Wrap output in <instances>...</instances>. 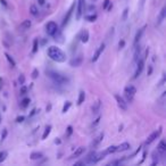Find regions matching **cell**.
Masks as SVG:
<instances>
[{"mask_svg":"<svg viewBox=\"0 0 166 166\" xmlns=\"http://www.w3.org/2000/svg\"><path fill=\"white\" fill-rule=\"evenodd\" d=\"M100 107H101V101L97 100L94 102V106H92V112H94V114H97V113L100 110Z\"/></svg>","mask_w":166,"mask_h":166,"instance_id":"obj_19","label":"cell"},{"mask_svg":"<svg viewBox=\"0 0 166 166\" xmlns=\"http://www.w3.org/2000/svg\"><path fill=\"white\" fill-rule=\"evenodd\" d=\"M114 152H116V146H109L108 148L105 150L106 155H110V154H114Z\"/></svg>","mask_w":166,"mask_h":166,"instance_id":"obj_25","label":"cell"},{"mask_svg":"<svg viewBox=\"0 0 166 166\" xmlns=\"http://www.w3.org/2000/svg\"><path fill=\"white\" fill-rule=\"evenodd\" d=\"M26 92H28V88L23 84L22 87H21V90H20V94H22V96H24V94H26Z\"/></svg>","mask_w":166,"mask_h":166,"instance_id":"obj_33","label":"cell"},{"mask_svg":"<svg viewBox=\"0 0 166 166\" xmlns=\"http://www.w3.org/2000/svg\"><path fill=\"white\" fill-rule=\"evenodd\" d=\"M146 25L144 26H142L141 29H139V31L137 32V34H136V38H134V46H138V43L140 42V40H141V38H142V36H144V31H146Z\"/></svg>","mask_w":166,"mask_h":166,"instance_id":"obj_10","label":"cell"},{"mask_svg":"<svg viewBox=\"0 0 166 166\" xmlns=\"http://www.w3.org/2000/svg\"><path fill=\"white\" fill-rule=\"evenodd\" d=\"M58 31V25L55 22H49L46 25V32L48 36H54V34Z\"/></svg>","mask_w":166,"mask_h":166,"instance_id":"obj_5","label":"cell"},{"mask_svg":"<svg viewBox=\"0 0 166 166\" xmlns=\"http://www.w3.org/2000/svg\"><path fill=\"white\" fill-rule=\"evenodd\" d=\"M86 100V92L84 91H80L79 99H78V105H82Z\"/></svg>","mask_w":166,"mask_h":166,"instance_id":"obj_22","label":"cell"},{"mask_svg":"<svg viewBox=\"0 0 166 166\" xmlns=\"http://www.w3.org/2000/svg\"><path fill=\"white\" fill-rule=\"evenodd\" d=\"M124 46H125V41H124V40H121V41L118 42V48H120V49H123Z\"/></svg>","mask_w":166,"mask_h":166,"instance_id":"obj_40","label":"cell"},{"mask_svg":"<svg viewBox=\"0 0 166 166\" xmlns=\"http://www.w3.org/2000/svg\"><path fill=\"white\" fill-rule=\"evenodd\" d=\"M47 75L57 84H65V83L68 82V79L66 76H64V75H62V74H59L57 72H54V71H47Z\"/></svg>","mask_w":166,"mask_h":166,"instance_id":"obj_2","label":"cell"},{"mask_svg":"<svg viewBox=\"0 0 166 166\" xmlns=\"http://www.w3.org/2000/svg\"><path fill=\"white\" fill-rule=\"evenodd\" d=\"M121 163H122V160L120 159V160H115V162H112V163H110L109 165H117V164H121Z\"/></svg>","mask_w":166,"mask_h":166,"instance_id":"obj_43","label":"cell"},{"mask_svg":"<svg viewBox=\"0 0 166 166\" xmlns=\"http://www.w3.org/2000/svg\"><path fill=\"white\" fill-rule=\"evenodd\" d=\"M79 165H84V162H78V163H75V166H79Z\"/></svg>","mask_w":166,"mask_h":166,"instance_id":"obj_48","label":"cell"},{"mask_svg":"<svg viewBox=\"0 0 166 166\" xmlns=\"http://www.w3.org/2000/svg\"><path fill=\"white\" fill-rule=\"evenodd\" d=\"M24 120H25V117H24V116H18V117L16 118V122H17V123H22Z\"/></svg>","mask_w":166,"mask_h":166,"instance_id":"obj_41","label":"cell"},{"mask_svg":"<svg viewBox=\"0 0 166 166\" xmlns=\"http://www.w3.org/2000/svg\"><path fill=\"white\" fill-rule=\"evenodd\" d=\"M7 156H8V152H5V150H4V152H0V164H1V163H2L5 159L7 158Z\"/></svg>","mask_w":166,"mask_h":166,"instance_id":"obj_31","label":"cell"},{"mask_svg":"<svg viewBox=\"0 0 166 166\" xmlns=\"http://www.w3.org/2000/svg\"><path fill=\"white\" fill-rule=\"evenodd\" d=\"M102 139H104V133H100V134H99V136H98V137L94 140V142H92V147H97V146H98V144L102 141Z\"/></svg>","mask_w":166,"mask_h":166,"instance_id":"obj_21","label":"cell"},{"mask_svg":"<svg viewBox=\"0 0 166 166\" xmlns=\"http://www.w3.org/2000/svg\"><path fill=\"white\" fill-rule=\"evenodd\" d=\"M78 5V9H76V18L80 20L82 13H83V6H84V0H79V2L76 4Z\"/></svg>","mask_w":166,"mask_h":166,"instance_id":"obj_11","label":"cell"},{"mask_svg":"<svg viewBox=\"0 0 166 166\" xmlns=\"http://www.w3.org/2000/svg\"><path fill=\"white\" fill-rule=\"evenodd\" d=\"M137 63H138V65H137V70H136V73H134V79H137L138 76L141 74V72H142V70H144V58H139L137 60Z\"/></svg>","mask_w":166,"mask_h":166,"instance_id":"obj_7","label":"cell"},{"mask_svg":"<svg viewBox=\"0 0 166 166\" xmlns=\"http://www.w3.org/2000/svg\"><path fill=\"white\" fill-rule=\"evenodd\" d=\"M97 17H98V16H97L96 14H92V15H88V16H86L84 18H86L87 21H89V22H94V21L97 20Z\"/></svg>","mask_w":166,"mask_h":166,"instance_id":"obj_29","label":"cell"},{"mask_svg":"<svg viewBox=\"0 0 166 166\" xmlns=\"http://www.w3.org/2000/svg\"><path fill=\"white\" fill-rule=\"evenodd\" d=\"M105 43H101L99 47H98V49L96 50V52H94V57H92V62H97L98 59H99V57L101 56V54L104 52V50H105Z\"/></svg>","mask_w":166,"mask_h":166,"instance_id":"obj_9","label":"cell"},{"mask_svg":"<svg viewBox=\"0 0 166 166\" xmlns=\"http://www.w3.org/2000/svg\"><path fill=\"white\" fill-rule=\"evenodd\" d=\"M6 137H7V130H6V129H4L2 132H1V141H4V140L6 139Z\"/></svg>","mask_w":166,"mask_h":166,"instance_id":"obj_36","label":"cell"},{"mask_svg":"<svg viewBox=\"0 0 166 166\" xmlns=\"http://www.w3.org/2000/svg\"><path fill=\"white\" fill-rule=\"evenodd\" d=\"M30 101H31L30 98H24V99L21 101V107H22V108H26L30 105Z\"/></svg>","mask_w":166,"mask_h":166,"instance_id":"obj_27","label":"cell"},{"mask_svg":"<svg viewBox=\"0 0 166 166\" xmlns=\"http://www.w3.org/2000/svg\"><path fill=\"white\" fill-rule=\"evenodd\" d=\"M31 25H32V23H31V21L30 20H25V21H23L22 23H21V29L22 30H28L31 28Z\"/></svg>","mask_w":166,"mask_h":166,"instance_id":"obj_18","label":"cell"},{"mask_svg":"<svg viewBox=\"0 0 166 166\" xmlns=\"http://www.w3.org/2000/svg\"><path fill=\"white\" fill-rule=\"evenodd\" d=\"M48 56L51 60L57 62V63H64L66 62V55L65 52L62 50L60 48H58L56 46H51L48 48Z\"/></svg>","mask_w":166,"mask_h":166,"instance_id":"obj_1","label":"cell"},{"mask_svg":"<svg viewBox=\"0 0 166 166\" xmlns=\"http://www.w3.org/2000/svg\"><path fill=\"white\" fill-rule=\"evenodd\" d=\"M84 152H86V148H84V147H79V148H76V150L71 155L70 158H78V157H80Z\"/></svg>","mask_w":166,"mask_h":166,"instance_id":"obj_13","label":"cell"},{"mask_svg":"<svg viewBox=\"0 0 166 166\" xmlns=\"http://www.w3.org/2000/svg\"><path fill=\"white\" fill-rule=\"evenodd\" d=\"M124 94H125V97L128 98L126 102H131V101L133 100L134 94H137V89H136V87H133V86H128V87H125V89H124Z\"/></svg>","mask_w":166,"mask_h":166,"instance_id":"obj_3","label":"cell"},{"mask_svg":"<svg viewBox=\"0 0 166 166\" xmlns=\"http://www.w3.org/2000/svg\"><path fill=\"white\" fill-rule=\"evenodd\" d=\"M140 47H137V50H136V52H134V62H137L138 59L140 58Z\"/></svg>","mask_w":166,"mask_h":166,"instance_id":"obj_32","label":"cell"},{"mask_svg":"<svg viewBox=\"0 0 166 166\" xmlns=\"http://www.w3.org/2000/svg\"><path fill=\"white\" fill-rule=\"evenodd\" d=\"M5 57H6V59H7L8 63H9V65L12 66V67H15V66H16V63H15V60L12 58L10 55H8L7 52H6V54H5Z\"/></svg>","mask_w":166,"mask_h":166,"instance_id":"obj_24","label":"cell"},{"mask_svg":"<svg viewBox=\"0 0 166 166\" xmlns=\"http://www.w3.org/2000/svg\"><path fill=\"white\" fill-rule=\"evenodd\" d=\"M38 2H39V5H41V6H43L44 2H46V0H38Z\"/></svg>","mask_w":166,"mask_h":166,"instance_id":"obj_47","label":"cell"},{"mask_svg":"<svg viewBox=\"0 0 166 166\" xmlns=\"http://www.w3.org/2000/svg\"><path fill=\"white\" fill-rule=\"evenodd\" d=\"M38 48H39V40H38V39H34V40H33V49H32V52L36 54V51H38Z\"/></svg>","mask_w":166,"mask_h":166,"instance_id":"obj_28","label":"cell"},{"mask_svg":"<svg viewBox=\"0 0 166 166\" xmlns=\"http://www.w3.org/2000/svg\"><path fill=\"white\" fill-rule=\"evenodd\" d=\"M75 7H76V2L74 1V2L72 4V6L70 7V9L67 10V13H66V15L64 16V18H63V23H62V26H63V28H65L66 25L68 24V22H70L71 17H72V14H73V12H74V9H75Z\"/></svg>","mask_w":166,"mask_h":166,"instance_id":"obj_4","label":"cell"},{"mask_svg":"<svg viewBox=\"0 0 166 166\" xmlns=\"http://www.w3.org/2000/svg\"><path fill=\"white\" fill-rule=\"evenodd\" d=\"M109 4H110V1H109V0H104V4H102V8H104V9H107V7H108Z\"/></svg>","mask_w":166,"mask_h":166,"instance_id":"obj_39","label":"cell"},{"mask_svg":"<svg viewBox=\"0 0 166 166\" xmlns=\"http://www.w3.org/2000/svg\"><path fill=\"white\" fill-rule=\"evenodd\" d=\"M100 116H98V117H97V118H96V120H94V124H92V125H94V126H96V125H97V124H98V123L100 122Z\"/></svg>","mask_w":166,"mask_h":166,"instance_id":"obj_42","label":"cell"},{"mask_svg":"<svg viewBox=\"0 0 166 166\" xmlns=\"http://www.w3.org/2000/svg\"><path fill=\"white\" fill-rule=\"evenodd\" d=\"M38 75H39V71L38 70H33V72H32V79L33 80H36V78H38Z\"/></svg>","mask_w":166,"mask_h":166,"instance_id":"obj_37","label":"cell"},{"mask_svg":"<svg viewBox=\"0 0 166 166\" xmlns=\"http://www.w3.org/2000/svg\"><path fill=\"white\" fill-rule=\"evenodd\" d=\"M51 125H48V126H46V129H44V132H43V134H42V140H44V139H47L48 138V136L50 134V132H51Z\"/></svg>","mask_w":166,"mask_h":166,"instance_id":"obj_23","label":"cell"},{"mask_svg":"<svg viewBox=\"0 0 166 166\" xmlns=\"http://www.w3.org/2000/svg\"><path fill=\"white\" fill-rule=\"evenodd\" d=\"M90 1H91V2H94V1H97V0H90Z\"/></svg>","mask_w":166,"mask_h":166,"instance_id":"obj_52","label":"cell"},{"mask_svg":"<svg viewBox=\"0 0 166 166\" xmlns=\"http://www.w3.org/2000/svg\"><path fill=\"white\" fill-rule=\"evenodd\" d=\"M36 109L34 108V109H32V112H31V114H30V116L29 117H32V116L34 115V114H36Z\"/></svg>","mask_w":166,"mask_h":166,"instance_id":"obj_45","label":"cell"},{"mask_svg":"<svg viewBox=\"0 0 166 166\" xmlns=\"http://www.w3.org/2000/svg\"><path fill=\"white\" fill-rule=\"evenodd\" d=\"M51 109V105H49V106H48V107H47V112H49V110H50Z\"/></svg>","mask_w":166,"mask_h":166,"instance_id":"obj_50","label":"cell"},{"mask_svg":"<svg viewBox=\"0 0 166 166\" xmlns=\"http://www.w3.org/2000/svg\"><path fill=\"white\" fill-rule=\"evenodd\" d=\"M152 66L149 65V67H148V72H147V75H152Z\"/></svg>","mask_w":166,"mask_h":166,"instance_id":"obj_44","label":"cell"},{"mask_svg":"<svg viewBox=\"0 0 166 166\" xmlns=\"http://www.w3.org/2000/svg\"><path fill=\"white\" fill-rule=\"evenodd\" d=\"M1 81H2V79L0 78V88H1Z\"/></svg>","mask_w":166,"mask_h":166,"instance_id":"obj_51","label":"cell"},{"mask_svg":"<svg viewBox=\"0 0 166 166\" xmlns=\"http://www.w3.org/2000/svg\"><path fill=\"white\" fill-rule=\"evenodd\" d=\"M60 142H62V141H60L59 139H56V140H55V144H60Z\"/></svg>","mask_w":166,"mask_h":166,"instance_id":"obj_49","label":"cell"},{"mask_svg":"<svg viewBox=\"0 0 166 166\" xmlns=\"http://www.w3.org/2000/svg\"><path fill=\"white\" fill-rule=\"evenodd\" d=\"M0 120H1V117H0Z\"/></svg>","mask_w":166,"mask_h":166,"instance_id":"obj_53","label":"cell"},{"mask_svg":"<svg viewBox=\"0 0 166 166\" xmlns=\"http://www.w3.org/2000/svg\"><path fill=\"white\" fill-rule=\"evenodd\" d=\"M82 56H79V57H75L73 58L72 60L70 62V64H71V66H73V67H79V66H81V64H82Z\"/></svg>","mask_w":166,"mask_h":166,"instance_id":"obj_14","label":"cell"},{"mask_svg":"<svg viewBox=\"0 0 166 166\" xmlns=\"http://www.w3.org/2000/svg\"><path fill=\"white\" fill-rule=\"evenodd\" d=\"M0 2H1L5 7H7V1H6V0H0Z\"/></svg>","mask_w":166,"mask_h":166,"instance_id":"obj_46","label":"cell"},{"mask_svg":"<svg viewBox=\"0 0 166 166\" xmlns=\"http://www.w3.org/2000/svg\"><path fill=\"white\" fill-rule=\"evenodd\" d=\"M115 100L117 102V105H118V107L121 109H123V110H126L128 109V102L120 94H115Z\"/></svg>","mask_w":166,"mask_h":166,"instance_id":"obj_6","label":"cell"},{"mask_svg":"<svg viewBox=\"0 0 166 166\" xmlns=\"http://www.w3.org/2000/svg\"><path fill=\"white\" fill-rule=\"evenodd\" d=\"M128 13H129V9H128V8H126V9H124V12H123V16H122L123 21H126V18H128Z\"/></svg>","mask_w":166,"mask_h":166,"instance_id":"obj_35","label":"cell"},{"mask_svg":"<svg viewBox=\"0 0 166 166\" xmlns=\"http://www.w3.org/2000/svg\"><path fill=\"white\" fill-rule=\"evenodd\" d=\"M81 41L83 43H87L89 41V31L88 30H83L82 33H81Z\"/></svg>","mask_w":166,"mask_h":166,"instance_id":"obj_17","label":"cell"},{"mask_svg":"<svg viewBox=\"0 0 166 166\" xmlns=\"http://www.w3.org/2000/svg\"><path fill=\"white\" fill-rule=\"evenodd\" d=\"M165 15H166V8L163 7L162 8V10H160V13H159L158 15V18H157V25H159V24H162L163 23V21L165 20Z\"/></svg>","mask_w":166,"mask_h":166,"instance_id":"obj_16","label":"cell"},{"mask_svg":"<svg viewBox=\"0 0 166 166\" xmlns=\"http://www.w3.org/2000/svg\"><path fill=\"white\" fill-rule=\"evenodd\" d=\"M73 133V128L70 125V126H67V133H66V137H71V134Z\"/></svg>","mask_w":166,"mask_h":166,"instance_id":"obj_34","label":"cell"},{"mask_svg":"<svg viewBox=\"0 0 166 166\" xmlns=\"http://www.w3.org/2000/svg\"><path fill=\"white\" fill-rule=\"evenodd\" d=\"M131 148V144L129 142H123L120 146H116V152H126Z\"/></svg>","mask_w":166,"mask_h":166,"instance_id":"obj_12","label":"cell"},{"mask_svg":"<svg viewBox=\"0 0 166 166\" xmlns=\"http://www.w3.org/2000/svg\"><path fill=\"white\" fill-rule=\"evenodd\" d=\"M160 133H162V128H159L157 131L152 132V134L147 138V140H146V144H150L152 142H154V141H155V140H156V139L160 136Z\"/></svg>","mask_w":166,"mask_h":166,"instance_id":"obj_8","label":"cell"},{"mask_svg":"<svg viewBox=\"0 0 166 166\" xmlns=\"http://www.w3.org/2000/svg\"><path fill=\"white\" fill-rule=\"evenodd\" d=\"M157 152H158L160 155H164L166 152V144L164 140H162L158 144V146H157Z\"/></svg>","mask_w":166,"mask_h":166,"instance_id":"obj_15","label":"cell"},{"mask_svg":"<svg viewBox=\"0 0 166 166\" xmlns=\"http://www.w3.org/2000/svg\"><path fill=\"white\" fill-rule=\"evenodd\" d=\"M71 106H72V102H71V101H66L65 105H64V107H63V113L68 112V109L71 108Z\"/></svg>","mask_w":166,"mask_h":166,"instance_id":"obj_30","label":"cell"},{"mask_svg":"<svg viewBox=\"0 0 166 166\" xmlns=\"http://www.w3.org/2000/svg\"><path fill=\"white\" fill-rule=\"evenodd\" d=\"M30 13H31V15H33V16H38V14H39V10H38L36 6L32 5V6L30 7Z\"/></svg>","mask_w":166,"mask_h":166,"instance_id":"obj_26","label":"cell"},{"mask_svg":"<svg viewBox=\"0 0 166 166\" xmlns=\"http://www.w3.org/2000/svg\"><path fill=\"white\" fill-rule=\"evenodd\" d=\"M43 157V155H42V152H32L31 155H30V158L32 159V160H36V159H40Z\"/></svg>","mask_w":166,"mask_h":166,"instance_id":"obj_20","label":"cell"},{"mask_svg":"<svg viewBox=\"0 0 166 166\" xmlns=\"http://www.w3.org/2000/svg\"><path fill=\"white\" fill-rule=\"evenodd\" d=\"M18 82H20V84H21V86H23V84H24V82H25V78H24V75H22V74H21V76L18 78Z\"/></svg>","mask_w":166,"mask_h":166,"instance_id":"obj_38","label":"cell"}]
</instances>
